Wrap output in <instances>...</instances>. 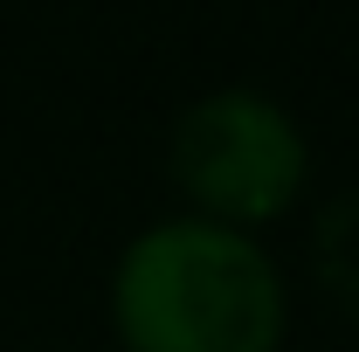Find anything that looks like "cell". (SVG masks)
I'll return each mask as SVG.
<instances>
[{
	"label": "cell",
	"instance_id": "cell-1",
	"mask_svg": "<svg viewBox=\"0 0 359 352\" xmlns=\"http://www.w3.org/2000/svg\"><path fill=\"white\" fill-rule=\"evenodd\" d=\"M111 325L125 352H276L283 276L256 235L173 215L125 242L111 269Z\"/></svg>",
	"mask_w": 359,
	"mask_h": 352
},
{
	"label": "cell",
	"instance_id": "cell-2",
	"mask_svg": "<svg viewBox=\"0 0 359 352\" xmlns=\"http://www.w3.org/2000/svg\"><path fill=\"white\" fill-rule=\"evenodd\" d=\"M304 166H311V145L269 90H208L173 125L180 194L194 201L201 221H222L242 235L297 201Z\"/></svg>",
	"mask_w": 359,
	"mask_h": 352
}]
</instances>
